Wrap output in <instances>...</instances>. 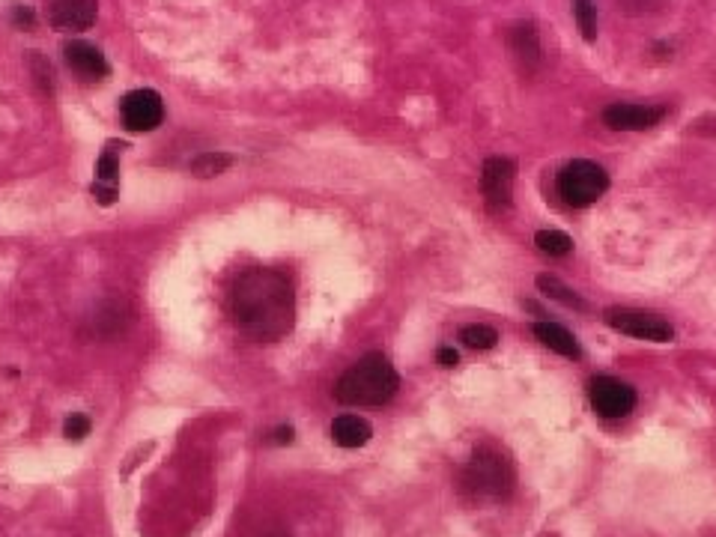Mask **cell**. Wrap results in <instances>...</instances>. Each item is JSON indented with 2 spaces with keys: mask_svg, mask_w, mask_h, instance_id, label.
Here are the masks:
<instances>
[{
  "mask_svg": "<svg viewBox=\"0 0 716 537\" xmlns=\"http://www.w3.org/2000/svg\"><path fill=\"white\" fill-rule=\"evenodd\" d=\"M227 311L245 338L257 344H275L296 326V293L284 272L248 269L233 281L227 293Z\"/></svg>",
  "mask_w": 716,
  "mask_h": 537,
  "instance_id": "cell-1",
  "label": "cell"
},
{
  "mask_svg": "<svg viewBox=\"0 0 716 537\" xmlns=\"http://www.w3.org/2000/svg\"><path fill=\"white\" fill-rule=\"evenodd\" d=\"M400 388L394 364L382 353H367L338 379L335 400L344 406H382Z\"/></svg>",
  "mask_w": 716,
  "mask_h": 537,
  "instance_id": "cell-2",
  "label": "cell"
},
{
  "mask_svg": "<svg viewBox=\"0 0 716 537\" xmlns=\"http://www.w3.org/2000/svg\"><path fill=\"white\" fill-rule=\"evenodd\" d=\"M514 463L496 448H478L460 472V490L475 502H499L514 493Z\"/></svg>",
  "mask_w": 716,
  "mask_h": 537,
  "instance_id": "cell-3",
  "label": "cell"
},
{
  "mask_svg": "<svg viewBox=\"0 0 716 537\" xmlns=\"http://www.w3.org/2000/svg\"><path fill=\"white\" fill-rule=\"evenodd\" d=\"M555 188H558V197L573 206V209H585L591 203H597L606 188H609V174L597 165V162H588V159H573L567 162L558 177H555Z\"/></svg>",
  "mask_w": 716,
  "mask_h": 537,
  "instance_id": "cell-4",
  "label": "cell"
},
{
  "mask_svg": "<svg viewBox=\"0 0 716 537\" xmlns=\"http://www.w3.org/2000/svg\"><path fill=\"white\" fill-rule=\"evenodd\" d=\"M603 323L621 335L639 338V341H651V344H669L675 338V329L669 320H663L660 314L651 311H636V308H609L603 314Z\"/></svg>",
  "mask_w": 716,
  "mask_h": 537,
  "instance_id": "cell-5",
  "label": "cell"
},
{
  "mask_svg": "<svg viewBox=\"0 0 716 537\" xmlns=\"http://www.w3.org/2000/svg\"><path fill=\"white\" fill-rule=\"evenodd\" d=\"M120 120L129 132H156L165 120V102L150 87L132 90L120 102Z\"/></svg>",
  "mask_w": 716,
  "mask_h": 537,
  "instance_id": "cell-6",
  "label": "cell"
},
{
  "mask_svg": "<svg viewBox=\"0 0 716 537\" xmlns=\"http://www.w3.org/2000/svg\"><path fill=\"white\" fill-rule=\"evenodd\" d=\"M588 400L600 418H624L636 406V391L612 376H594L588 382Z\"/></svg>",
  "mask_w": 716,
  "mask_h": 537,
  "instance_id": "cell-7",
  "label": "cell"
},
{
  "mask_svg": "<svg viewBox=\"0 0 716 537\" xmlns=\"http://www.w3.org/2000/svg\"><path fill=\"white\" fill-rule=\"evenodd\" d=\"M514 179H517V165L505 156H490L481 168V188L490 212H502L511 206L514 197Z\"/></svg>",
  "mask_w": 716,
  "mask_h": 537,
  "instance_id": "cell-8",
  "label": "cell"
},
{
  "mask_svg": "<svg viewBox=\"0 0 716 537\" xmlns=\"http://www.w3.org/2000/svg\"><path fill=\"white\" fill-rule=\"evenodd\" d=\"M666 117V105H636V102H612L603 111V123L612 132H648L660 126Z\"/></svg>",
  "mask_w": 716,
  "mask_h": 537,
  "instance_id": "cell-9",
  "label": "cell"
},
{
  "mask_svg": "<svg viewBox=\"0 0 716 537\" xmlns=\"http://www.w3.org/2000/svg\"><path fill=\"white\" fill-rule=\"evenodd\" d=\"M48 24L60 33L90 30L99 15V0H45Z\"/></svg>",
  "mask_w": 716,
  "mask_h": 537,
  "instance_id": "cell-10",
  "label": "cell"
},
{
  "mask_svg": "<svg viewBox=\"0 0 716 537\" xmlns=\"http://www.w3.org/2000/svg\"><path fill=\"white\" fill-rule=\"evenodd\" d=\"M505 39H508V51H511L517 69L523 75H535V69L543 63V45H540L535 21H517L514 27H508Z\"/></svg>",
  "mask_w": 716,
  "mask_h": 537,
  "instance_id": "cell-11",
  "label": "cell"
},
{
  "mask_svg": "<svg viewBox=\"0 0 716 537\" xmlns=\"http://www.w3.org/2000/svg\"><path fill=\"white\" fill-rule=\"evenodd\" d=\"M63 60H66V66H69L81 81H105V78L111 75V66H108L105 54H102L96 45L84 42V39L66 42V45H63Z\"/></svg>",
  "mask_w": 716,
  "mask_h": 537,
  "instance_id": "cell-12",
  "label": "cell"
},
{
  "mask_svg": "<svg viewBox=\"0 0 716 537\" xmlns=\"http://www.w3.org/2000/svg\"><path fill=\"white\" fill-rule=\"evenodd\" d=\"M132 323V308L126 299H108L96 305V311L87 317V332L93 338H117L129 329Z\"/></svg>",
  "mask_w": 716,
  "mask_h": 537,
  "instance_id": "cell-13",
  "label": "cell"
},
{
  "mask_svg": "<svg viewBox=\"0 0 716 537\" xmlns=\"http://www.w3.org/2000/svg\"><path fill=\"white\" fill-rule=\"evenodd\" d=\"M120 150L123 144H108L105 153L96 162V182H93V197L102 206H111L117 200V185H120Z\"/></svg>",
  "mask_w": 716,
  "mask_h": 537,
  "instance_id": "cell-14",
  "label": "cell"
},
{
  "mask_svg": "<svg viewBox=\"0 0 716 537\" xmlns=\"http://www.w3.org/2000/svg\"><path fill=\"white\" fill-rule=\"evenodd\" d=\"M370 436H373V427H370L364 418H358V415H338V418L332 421V439H335L338 448L353 451V448L367 445Z\"/></svg>",
  "mask_w": 716,
  "mask_h": 537,
  "instance_id": "cell-15",
  "label": "cell"
},
{
  "mask_svg": "<svg viewBox=\"0 0 716 537\" xmlns=\"http://www.w3.org/2000/svg\"><path fill=\"white\" fill-rule=\"evenodd\" d=\"M535 338L543 344V347H549L552 353H558V356L564 358L582 356L576 338H573L564 326H558V323H546V320H543V323H535Z\"/></svg>",
  "mask_w": 716,
  "mask_h": 537,
  "instance_id": "cell-16",
  "label": "cell"
},
{
  "mask_svg": "<svg viewBox=\"0 0 716 537\" xmlns=\"http://www.w3.org/2000/svg\"><path fill=\"white\" fill-rule=\"evenodd\" d=\"M230 165H233V156H227V153H200L197 159H191L188 171H191V177L212 179L221 177Z\"/></svg>",
  "mask_w": 716,
  "mask_h": 537,
  "instance_id": "cell-17",
  "label": "cell"
},
{
  "mask_svg": "<svg viewBox=\"0 0 716 537\" xmlns=\"http://www.w3.org/2000/svg\"><path fill=\"white\" fill-rule=\"evenodd\" d=\"M537 290L540 293H546L549 299H555V302H561L564 308H576V311H585V302L570 290V287H564L555 275H537Z\"/></svg>",
  "mask_w": 716,
  "mask_h": 537,
  "instance_id": "cell-18",
  "label": "cell"
},
{
  "mask_svg": "<svg viewBox=\"0 0 716 537\" xmlns=\"http://www.w3.org/2000/svg\"><path fill=\"white\" fill-rule=\"evenodd\" d=\"M535 245L549 257H567L573 251V239L561 230H537Z\"/></svg>",
  "mask_w": 716,
  "mask_h": 537,
  "instance_id": "cell-19",
  "label": "cell"
},
{
  "mask_svg": "<svg viewBox=\"0 0 716 537\" xmlns=\"http://www.w3.org/2000/svg\"><path fill=\"white\" fill-rule=\"evenodd\" d=\"M460 341L469 347V350H493L499 344V332L493 326H484V323H472L460 332Z\"/></svg>",
  "mask_w": 716,
  "mask_h": 537,
  "instance_id": "cell-20",
  "label": "cell"
},
{
  "mask_svg": "<svg viewBox=\"0 0 716 537\" xmlns=\"http://www.w3.org/2000/svg\"><path fill=\"white\" fill-rule=\"evenodd\" d=\"M573 18L579 24V33L585 42L597 39V6L594 0H573Z\"/></svg>",
  "mask_w": 716,
  "mask_h": 537,
  "instance_id": "cell-21",
  "label": "cell"
},
{
  "mask_svg": "<svg viewBox=\"0 0 716 537\" xmlns=\"http://www.w3.org/2000/svg\"><path fill=\"white\" fill-rule=\"evenodd\" d=\"M27 63H30V72H33L36 84H39L45 93H51V90H54V69H51V63H48L39 51H30Z\"/></svg>",
  "mask_w": 716,
  "mask_h": 537,
  "instance_id": "cell-22",
  "label": "cell"
},
{
  "mask_svg": "<svg viewBox=\"0 0 716 537\" xmlns=\"http://www.w3.org/2000/svg\"><path fill=\"white\" fill-rule=\"evenodd\" d=\"M90 430H93V421H90L87 415H81V412H75V415L66 418V424H63V436H66L69 442H81V439H87Z\"/></svg>",
  "mask_w": 716,
  "mask_h": 537,
  "instance_id": "cell-23",
  "label": "cell"
},
{
  "mask_svg": "<svg viewBox=\"0 0 716 537\" xmlns=\"http://www.w3.org/2000/svg\"><path fill=\"white\" fill-rule=\"evenodd\" d=\"M12 24H15L18 30H33V27H36V12H33V6L15 3V6H12Z\"/></svg>",
  "mask_w": 716,
  "mask_h": 537,
  "instance_id": "cell-24",
  "label": "cell"
},
{
  "mask_svg": "<svg viewBox=\"0 0 716 537\" xmlns=\"http://www.w3.org/2000/svg\"><path fill=\"white\" fill-rule=\"evenodd\" d=\"M621 3H624L627 12L636 15V12H657L666 0H621Z\"/></svg>",
  "mask_w": 716,
  "mask_h": 537,
  "instance_id": "cell-25",
  "label": "cell"
},
{
  "mask_svg": "<svg viewBox=\"0 0 716 537\" xmlns=\"http://www.w3.org/2000/svg\"><path fill=\"white\" fill-rule=\"evenodd\" d=\"M293 439H296V430H293L290 424H281V427H275V433H272V442H275V445H293Z\"/></svg>",
  "mask_w": 716,
  "mask_h": 537,
  "instance_id": "cell-26",
  "label": "cell"
},
{
  "mask_svg": "<svg viewBox=\"0 0 716 537\" xmlns=\"http://www.w3.org/2000/svg\"><path fill=\"white\" fill-rule=\"evenodd\" d=\"M436 361H439L442 367H457V364H460V353H457L454 347H439Z\"/></svg>",
  "mask_w": 716,
  "mask_h": 537,
  "instance_id": "cell-27",
  "label": "cell"
},
{
  "mask_svg": "<svg viewBox=\"0 0 716 537\" xmlns=\"http://www.w3.org/2000/svg\"><path fill=\"white\" fill-rule=\"evenodd\" d=\"M269 537H281V535H269Z\"/></svg>",
  "mask_w": 716,
  "mask_h": 537,
  "instance_id": "cell-28",
  "label": "cell"
}]
</instances>
